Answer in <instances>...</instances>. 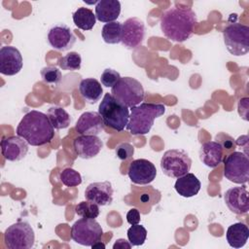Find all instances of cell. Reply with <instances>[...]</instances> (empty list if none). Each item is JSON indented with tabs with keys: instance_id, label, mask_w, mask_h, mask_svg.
<instances>
[{
	"instance_id": "484cf974",
	"label": "cell",
	"mask_w": 249,
	"mask_h": 249,
	"mask_svg": "<svg viewBox=\"0 0 249 249\" xmlns=\"http://www.w3.org/2000/svg\"><path fill=\"white\" fill-rule=\"evenodd\" d=\"M47 116L55 129H63L68 127L72 121L68 112L59 106L50 107Z\"/></svg>"
},
{
	"instance_id": "83f0119b",
	"label": "cell",
	"mask_w": 249,
	"mask_h": 249,
	"mask_svg": "<svg viewBox=\"0 0 249 249\" xmlns=\"http://www.w3.org/2000/svg\"><path fill=\"white\" fill-rule=\"evenodd\" d=\"M82 63V57L80 53L77 52H70L67 54L61 56L57 64L62 70H68V71H76L81 68Z\"/></svg>"
},
{
	"instance_id": "ac0fdd59",
	"label": "cell",
	"mask_w": 249,
	"mask_h": 249,
	"mask_svg": "<svg viewBox=\"0 0 249 249\" xmlns=\"http://www.w3.org/2000/svg\"><path fill=\"white\" fill-rule=\"evenodd\" d=\"M104 125L103 120L98 112L89 111L79 117L75 129L81 135H98L103 131Z\"/></svg>"
},
{
	"instance_id": "ffe728a7",
	"label": "cell",
	"mask_w": 249,
	"mask_h": 249,
	"mask_svg": "<svg viewBox=\"0 0 249 249\" xmlns=\"http://www.w3.org/2000/svg\"><path fill=\"white\" fill-rule=\"evenodd\" d=\"M223 146L218 141H207L199 149V159L208 167L218 166L223 160Z\"/></svg>"
},
{
	"instance_id": "f546056e",
	"label": "cell",
	"mask_w": 249,
	"mask_h": 249,
	"mask_svg": "<svg viewBox=\"0 0 249 249\" xmlns=\"http://www.w3.org/2000/svg\"><path fill=\"white\" fill-rule=\"evenodd\" d=\"M146 237L147 231L142 225H131V227L127 230V238L132 246L143 245Z\"/></svg>"
},
{
	"instance_id": "d4e9b609",
	"label": "cell",
	"mask_w": 249,
	"mask_h": 249,
	"mask_svg": "<svg viewBox=\"0 0 249 249\" xmlns=\"http://www.w3.org/2000/svg\"><path fill=\"white\" fill-rule=\"evenodd\" d=\"M74 24L82 30H90L96 22V17L93 12L85 7L78 8L72 15Z\"/></svg>"
},
{
	"instance_id": "e575fe53",
	"label": "cell",
	"mask_w": 249,
	"mask_h": 249,
	"mask_svg": "<svg viewBox=\"0 0 249 249\" xmlns=\"http://www.w3.org/2000/svg\"><path fill=\"white\" fill-rule=\"evenodd\" d=\"M140 212L136 208H131L126 213V221L130 225H136L140 222Z\"/></svg>"
},
{
	"instance_id": "4fadbf2b",
	"label": "cell",
	"mask_w": 249,
	"mask_h": 249,
	"mask_svg": "<svg viewBox=\"0 0 249 249\" xmlns=\"http://www.w3.org/2000/svg\"><path fill=\"white\" fill-rule=\"evenodd\" d=\"M47 38L50 46L60 52L70 50L76 42V37L71 28L65 23H56L53 25L49 29Z\"/></svg>"
},
{
	"instance_id": "8fae6325",
	"label": "cell",
	"mask_w": 249,
	"mask_h": 249,
	"mask_svg": "<svg viewBox=\"0 0 249 249\" xmlns=\"http://www.w3.org/2000/svg\"><path fill=\"white\" fill-rule=\"evenodd\" d=\"M127 175L132 183L147 185L156 179L157 168L152 161L146 159H137L130 162Z\"/></svg>"
},
{
	"instance_id": "7a4b0ae2",
	"label": "cell",
	"mask_w": 249,
	"mask_h": 249,
	"mask_svg": "<svg viewBox=\"0 0 249 249\" xmlns=\"http://www.w3.org/2000/svg\"><path fill=\"white\" fill-rule=\"evenodd\" d=\"M16 133L31 146H43L53 139L54 127L46 114L31 110L22 117Z\"/></svg>"
},
{
	"instance_id": "603a6c76",
	"label": "cell",
	"mask_w": 249,
	"mask_h": 249,
	"mask_svg": "<svg viewBox=\"0 0 249 249\" xmlns=\"http://www.w3.org/2000/svg\"><path fill=\"white\" fill-rule=\"evenodd\" d=\"M79 91L85 101L89 104H94L101 99L103 89L101 84L93 78H86L80 82Z\"/></svg>"
},
{
	"instance_id": "d6a6232c",
	"label": "cell",
	"mask_w": 249,
	"mask_h": 249,
	"mask_svg": "<svg viewBox=\"0 0 249 249\" xmlns=\"http://www.w3.org/2000/svg\"><path fill=\"white\" fill-rule=\"evenodd\" d=\"M120 79H121L120 73L112 68H106L105 70H103L100 76V82L106 88L114 87Z\"/></svg>"
},
{
	"instance_id": "cb8c5ba5",
	"label": "cell",
	"mask_w": 249,
	"mask_h": 249,
	"mask_svg": "<svg viewBox=\"0 0 249 249\" xmlns=\"http://www.w3.org/2000/svg\"><path fill=\"white\" fill-rule=\"evenodd\" d=\"M249 237V229L243 223H234L231 225L226 232V238L229 245L232 248L243 247Z\"/></svg>"
},
{
	"instance_id": "d6986e66",
	"label": "cell",
	"mask_w": 249,
	"mask_h": 249,
	"mask_svg": "<svg viewBox=\"0 0 249 249\" xmlns=\"http://www.w3.org/2000/svg\"><path fill=\"white\" fill-rule=\"evenodd\" d=\"M113 188L109 181L90 183L85 191L87 200L104 206L110 204L113 200Z\"/></svg>"
},
{
	"instance_id": "2e32d148",
	"label": "cell",
	"mask_w": 249,
	"mask_h": 249,
	"mask_svg": "<svg viewBox=\"0 0 249 249\" xmlns=\"http://www.w3.org/2000/svg\"><path fill=\"white\" fill-rule=\"evenodd\" d=\"M248 190L245 185L240 187H234L229 189L224 196L225 202L229 209L237 214H246L249 211V201H248Z\"/></svg>"
},
{
	"instance_id": "e0dca14e",
	"label": "cell",
	"mask_w": 249,
	"mask_h": 249,
	"mask_svg": "<svg viewBox=\"0 0 249 249\" xmlns=\"http://www.w3.org/2000/svg\"><path fill=\"white\" fill-rule=\"evenodd\" d=\"M73 147L79 158L89 160L99 154L103 143L97 135H81L74 139Z\"/></svg>"
},
{
	"instance_id": "ba28073f",
	"label": "cell",
	"mask_w": 249,
	"mask_h": 249,
	"mask_svg": "<svg viewBox=\"0 0 249 249\" xmlns=\"http://www.w3.org/2000/svg\"><path fill=\"white\" fill-rule=\"evenodd\" d=\"M4 241L9 249H29L34 246L35 233L27 222H17L6 229Z\"/></svg>"
},
{
	"instance_id": "4316f807",
	"label": "cell",
	"mask_w": 249,
	"mask_h": 249,
	"mask_svg": "<svg viewBox=\"0 0 249 249\" xmlns=\"http://www.w3.org/2000/svg\"><path fill=\"white\" fill-rule=\"evenodd\" d=\"M123 23L120 21H113L105 23L101 30V35L105 43L115 45L122 41Z\"/></svg>"
},
{
	"instance_id": "52a82bcc",
	"label": "cell",
	"mask_w": 249,
	"mask_h": 249,
	"mask_svg": "<svg viewBox=\"0 0 249 249\" xmlns=\"http://www.w3.org/2000/svg\"><path fill=\"white\" fill-rule=\"evenodd\" d=\"M191 166L192 160L184 150H167L160 159V168L162 173L171 178L183 176L190 171Z\"/></svg>"
},
{
	"instance_id": "7402d4cb",
	"label": "cell",
	"mask_w": 249,
	"mask_h": 249,
	"mask_svg": "<svg viewBox=\"0 0 249 249\" xmlns=\"http://www.w3.org/2000/svg\"><path fill=\"white\" fill-rule=\"evenodd\" d=\"M174 188L177 194L181 196L192 197L198 194L201 188V183L195 174L188 172L177 178Z\"/></svg>"
},
{
	"instance_id": "836d02e7",
	"label": "cell",
	"mask_w": 249,
	"mask_h": 249,
	"mask_svg": "<svg viewBox=\"0 0 249 249\" xmlns=\"http://www.w3.org/2000/svg\"><path fill=\"white\" fill-rule=\"evenodd\" d=\"M134 154V147L129 143H121L116 148V156L121 160H126L132 158Z\"/></svg>"
},
{
	"instance_id": "4dcf8cb0",
	"label": "cell",
	"mask_w": 249,
	"mask_h": 249,
	"mask_svg": "<svg viewBox=\"0 0 249 249\" xmlns=\"http://www.w3.org/2000/svg\"><path fill=\"white\" fill-rule=\"evenodd\" d=\"M42 80L49 86L54 88L61 81V72L54 66H46L41 69Z\"/></svg>"
},
{
	"instance_id": "1f68e13d",
	"label": "cell",
	"mask_w": 249,
	"mask_h": 249,
	"mask_svg": "<svg viewBox=\"0 0 249 249\" xmlns=\"http://www.w3.org/2000/svg\"><path fill=\"white\" fill-rule=\"evenodd\" d=\"M59 179L67 187H76L82 184L81 174L73 168L67 167L59 173Z\"/></svg>"
},
{
	"instance_id": "8d00e7d4",
	"label": "cell",
	"mask_w": 249,
	"mask_h": 249,
	"mask_svg": "<svg viewBox=\"0 0 249 249\" xmlns=\"http://www.w3.org/2000/svg\"><path fill=\"white\" fill-rule=\"evenodd\" d=\"M91 247H92V248H105V244L101 243L100 241H97V242H95L94 244H92Z\"/></svg>"
},
{
	"instance_id": "9c48e42d",
	"label": "cell",
	"mask_w": 249,
	"mask_h": 249,
	"mask_svg": "<svg viewBox=\"0 0 249 249\" xmlns=\"http://www.w3.org/2000/svg\"><path fill=\"white\" fill-rule=\"evenodd\" d=\"M224 176L235 184H245L249 180V159L242 152H233L224 160Z\"/></svg>"
},
{
	"instance_id": "3957f363",
	"label": "cell",
	"mask_w": 249,
	"mask_h": 249,
	"mask_svg": "<svg viewBox=\"0 0 249 249\" xmlns=\"http://www.w3.org/2000/svg\"><path fill=\"white\" fill-rule=\"evenodd\" d=\"M165 106L160 103H140L130 108L126 129L133 135L147 134L154 124L155 119L162 116Z\"/></svg>"
},
{
	"instance_id": "8992f818",
	"label": "cell",
	"mask_w": 249,
	"mask_h": 249,
	"mask_svg": "<svg viewBox=\"0 0 249 249\" xmlns=\"http://www.w3.org/2000/svg\"><path fill=\"white\" fill-rule=\"evenodd\" d=\"M224 43L230 53L240 56L249 52V26L240 22L229 24L223 31Z\"/></svg>"
},
{
	"instance_id": "f1b7e54d",
	"label": "cell",
	"mask_w": 249,
	"mask_h": 249,
	"mask_svg": "<svg viewBox=\"0 0 249 249\" xmlns=\"http://www.w3.org/2000/svg\"><path fill=\"white\" fill-rule=\"evenodd\" d=\"M75 212L82 218L95 219L99 215V205L89 200L81 201L75 206Z\"/></svg>"
},
{
	"instance_id": "5b68a950",
	"label": "cell",
	"mask_w": 249,
	"mask_h": 249,
	"mask_svg": "<svg viewBox=\"0 0 249 249\" xmlns=\"http://www.w3.org/2000/svg\"><path fill=\"white\" fill-rule=\"evenodd\" d=\"M111 94L127 108L139 105L144 99L142 84L131 77H121L117 84L111 88Z\"/></svg>"
},
{
	"instance_id": "30bf717a",
	"label": "cell",
	"mask_w": 249,
	"mask_h": 249,
	"mask_svg": "<svg viewBox=\"0 0 249 249\" xmlns=\"http://www.w3.org/2000/svg\"><path fill=\"white\" fill-rule=\"evenodd\" d=\"M102 235L103 230L95 219H79L71 228V238L76 243L84 246H91L100 241Z\"/></svg>"
},
{
	"instance_id": "277c9868",
	"label": "cell",
	"mask_w": 249,
	"mask_h": 249,
	"mask_svg": "<svg viewBox=\"0 0 249 249\" xmlns=\"http://www.w3.org/2000/svg\"><path fill=\"white\" fill-rule=\"evenodd\" d=\"M98 113L103 123L108 127L122 131L126 127L129 119L128 108L117 100L111 93L104 94L99 106Z\"/></svg>"
},
{
	"instance_id": "d590c367",
	"label": "cell",
	"mask_w": 249,
	"mask_h": 249,
	"mask_svg": "<svg viewBox=\"0 0 249 249\" xmlns=\"http://www.w3.org/2000/svg\"><path fill=\"white\" fill-rule=\"evenodd\" d=\"M131 244L129 241H126L124 238H119L113 245V249H124V248H131Z\"/></svg>"
},
{
	"instance_id": "7c38bea8",
	"label": "cell",
	"mask_w": 249,
	"mask_h": 249,
	"mask_svg": "<svg viewBox=\"0 0 249 249\" xmlns=\"http://www.w3.org/2000/svg\"><path fill=\"white\" fill-rule=\"evenodd\" d=\"M145 37V24L138 18H129L123 23L122 44L127 49L139 47Z\"/></svg>"
},
{
	"instance_id": "6da1fadb",
	"label": "cell",
	"mask_w": 249,
	"mask_h": 249,
	"mask_svg": "<svg viewBox=\"0 0 249 249\" xmlns=\"http://www.w3.org/2000/svg\"><path fill=\"white\" fill-rule=\"evenodd\" d=\"M196 21V15L191 8L179 7L166 10L160 18L163 35L177 43L185 42L192 36Z\"/></svg>"
},
{
	"instance_id": "9a60e30c",
	"label": "cell",
	"mask_w": 249,
	"mask_h": 249,
	"mask_svg": "<svg viewBox=\"0 0 249 249\" xmlns=\"http://www.w3.org/2000/svg\"><path fill=\"white\" fill-rule=\"evenodd\" d=\"M1 152L5 160L18 161L28 153V143L19 136H8L1 140Z\"/></svg>"
},
{
	"instance_id": "44dd1931",
	"label": "cell",
	"mask_w": 249,
	"mask_h": 249,
	"mask_svg": "<svg viewBox=\"0 0 249 249\" xmlns=\"http://www.w3.org/2000/svg\"><path fill=\"white\" fill-rule=\"evenodd\" d=\"M121 14V3L118 0H100L95 4V17L100 22H113Z\"/></svg>"
},
{
	"instance_id": "5bb4252c",
	"label": "cell",
	"mask_w": 249,
	"mask_h": 249,
	"mask_svg": "<svg viewBox=\"0 0 249 249\" xmlns=\"http://www.w3.org/2000/svg\"><path fill=\"white\" fill-rule=\"evenodd\" d=\"M22 56L20 52L13 46H4L0 49V73L6 76H14L22 68Z\"/></svg>"
}]
</instances>
